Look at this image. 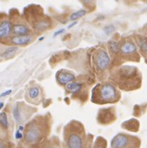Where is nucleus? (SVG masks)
<instances>
[{
  "label": "nucleus",
  "instance_id": "1",
  "mask_svg": "<svg viewBox=\"0 0 147 148\" xmlns=\"http://www.w3.org/2000/svg\"><path fill=\"white\" fill-rule=\"evenodd\" d=\"M109 80L122 91H135L141 87L142 74L135 66L120 65L111 70Z\"/></svg>",
  "mask_w": 147,
  "mask_h": 148
},
{
  "label": "nucleus",
  "instance_id": "2",
  "mask_svg": "<svg viewBox=\"0 0 147 148\" xmlns=\"http://www.w3.org/2000/svg\"><path fill=\"white\" fill-rule=\"evenodd\" d=\"M50 116L40 115L33 118L24 128V143L34 148L47 139L50 134Z\"/></svg>",
  "mask_w": 147,
  "mask_h": 148
},
{
  "label": "nucleus",
  "instance_id": "3",
  "mask_svg": "<svg viewBox=\"0 0 147 148\" xmlns=\"http://www.w3.org/2000/svg\"><path fill=\"white\" fill-rule=\"evenodd\" d=\"M63 139L66 148H86L87 136L84 126L78 121H71L64 127Z\"/></svg>",
  "mask_w": 147,
  "mask_h": 148
},
{
  "label": "nucleus",
  "instance_id": "4",
  "mask_svg": "<svg viewBox=\"0 0 147 148\" xmlns=\"http://www.w3.org/2000/svg\"><path fill=\"white\" fill-rule=\"evenodd\" d=\"M23 16L32 30L37 33L45 32L53 25L51 18L44 14L43 9L38 5L27 6L24 10Z\"/></svg>",
  "mask_w": 147,
  "mask_h": 148
},
{
  "label": "nucleus",
  "instance_id": "5",
  "mask_svg": "<svg viewBox=\"0 0 147 148\" xmlns=\"http://www.w3.org/2000/svg\"><path fill=\"white\" fill-rule=\"evenodd\" d=\"M120 92L111 82L96 84L92 91L91 101L95 104H113L120 101Z\"/></svg>",
  "mask_w": 147,
  "mask_h": 148
},
{
  "label": "nucleus",
  "instance_id": "6",
  "mask_svg": "<svg viewBox=\"0 0 147 148\" xmlns=\"http://www.w3.org/2000/svg\"><path fill=\"white\" fill-rule=\"evenodd\" d=\"M119 42V53L114 58L111 62L113 67H119L126 62H140V53L134 38L131 37L124 38Z\"/></svg>",
  "mask_w": 147,
  "mask_h": 148
},
{
  "label": "nucleus",
  "instance_id": "7",
  "mask_svg": "<svg viewBox=\"0 0 147 148\" xmlns=\"http://www.w3.org/2000/svg\"><path fill=\"white\" fill-rule=\"evenodd\" d=\"M111 65V58L104 47L96 48L92 57V66L97 75H103Z\"/></svg>",
  "mask_w": 147,
  "mask_h": 148
},
{
  "label": "nucleus",
  "instance_id": "8",
  "mask_svg": "<svg viewBox=\"0 0 147 148\" xmlns=\"http://www.w3.org/2000/svg\"><path fill=\"white\" fill-rule=\"evenodd\" d=\"M141 141L140 138L135 136L119 133L115 136L111 142V148H140Z\"/></svg>",
  "mask_w": 147,
  "mask_h": 148
},
{
  "label": "nucleus",
  "instance_id": "9",
  "mask_svg": "<svg viewBox=\"0 0 147 148\" xmlns=\"http://www.w3.org/2000/svg\"><path fill=\"white\" fill-rule=\"evenodd\" d=\"M9 19L12 23V34L14 36H27L32 35L34 33L24 18L20 16L18 11H14L12 17H9Z\"/></svg>",
  "mask_w": 147,
  "mask_h": 148
},
{
  "label": "nucleus",
  "instance_id": "10",
  "mask_svg": "<svg viewBox=\"0 0 147 148\" xmlns=\"http://www.w3.org/2000/svg\"><path fill=\"white\" fill-rule=\"evenodd\" d=\"M12 37V23L6 14L0 13V43L8 45Z\"/></svg>",
  "mask_w": 147,
  "mask_h": 148
},
{
  "label": "nucleus",
  "instance_id": "11",
  "mask_svg": "<svg viewBox=\"0 0 147 148\" xmlns=\"http://www.w3.org/2000/svg\"><path fill=\"white\" fill-rule=\"evenodd\" d=\"M36 109L34 108H30L25 104H20L18 103L13 111L14 119L17 122H22L23 121L27 119L30 117L31 115H33L35 112Z\"/></svg>",
  "mask_w": 147,
  "mask_h": 148
},
{
  "label": "nucleus",
  "instance_id": "12",
  "mask_svg": "<svg viewBox=\"0 0 147 148\" xmlns=\"http://www.w3.org/2000/svg\"><path fill=\"white\" fill-rule=\"evenodd\" d=\"M97 121L101 125H108L111 124L116 120V114L115 109L111 108H104L100 109L97 114Z\"/></svg>",
  "mask_w": 147,
  "mask_h": 148
},
{
  "label": "nucleus",
  "instance_id": "13",
  "mask_svg": "<svg viewBox=\"0 0 147 148\" xmlns=\"http://www.w3.org/2000/svg\"><path fill=\"white\" fill-rule=\"evenodd\" d=\"M25 97L27 102L34 104V105H39L42 100V89L39 86H37V85L30 87L27 89Z\"/></svg>",
  "mask_w": 147,
  "mask_h": 148
},
{
  "label": "nucleus",
  "instance_id": "14",
  "mask_svg": "<svg viewBox=\"0 0 147 148\" xmlns=\"http://www.w3.org/2000/svg\"><path fill=\"white\" fill-rule=\"evenodd\" d=\"M76 79V76L72 73L67 71L66 69H61L56 73V80L60 84L66 86L67 84L72 82Z\"/></svg>",
  "mask_w": 147,
  "mask_h": 148
},
{
  "label": "nucleus",
  "instance_id": "15",
  "mask_svg": "<svg viewBox=\"0 0 147 148\" xmlns=\"http://www.w3.org/2000/svg\"><path fill=\"white\" fill-rule=\"evenodd\" d=\"M65 88L67 92L71 94H72L73 97H78L79 94L86 93V86L82 82H72L67 84L65 86Z\"/></svg>",
  "mask_w": 147,
  "mask_h": 148
},
{
  "label": "nucleus",
  "instance_id": "16",
  "mask_svg": "<svg viewBox=\"0 0 147 148\" xmlns=\"http://www.w3.org/2000/svg\"><path fill=\"white\" fill-rule=\"evenodd\" d=\"M135 42L136 43L139 53L144 58L145 62L147 64V37L145 36H136L135 37Z\"/></svg>",
  "mask_w": 147,
  "mask_h": 148
},
{
  "label": "nucleus",
  "instance_id": "17",
  "mask_svg": "<svg viewBox=\"0 0 147 148\" xmlns=\"http://www.w3.org/2000/svg\"><path fill=\"white\" fill-rule=\"evenodd\" d=\"M34 39V34L27 35V36H12L10 38V43L13 46H25L31 43Z\"/></svg>",
  "mask_w": 147,
  "mask_h": 148
},
{
  "label": "nucleus",
  "instance_id": "18",
  "mask_svg": "<svg viewBox=\"0 0 147 148\" xmlns=\"http://www.w3.org/2000/svg\"><path fill=\"white\" fill-rule=\"evenodd\" d=\"M18 50V47L9 46V45L0 43V57L1 58H13Z\"/></svg>",
  "mask_w": 147,
  "mask_h": 148
},
{
  "label": "nucleus",
  "instance_id": "19",
  "mask_svg": "<svg viewBox=\"0 0 147 148\" xmlns=\"http://www.w3.org/2000/svg\"><path fill=\"white\" fill-rule=\"evenodd\" d=\"M34 148H62V147L57 137H52L49 139H46L38 146Z\"/></svg>",
  "mask_w": 147,
  "mask_h": 148
},
{
  "label": "nucleus",
  "instance_id": "20",
  "mask_svg": "<svg viewBox=\"0 0 147 148\" xmlns=\"http://www.w3.org/2000/svg\"><path fill=\"white\" fill-rule=\"evenodd\" d=\"M121 127L126 129L127 131H130V132H136L139 131V128H140V122L138 120L132 118V119H130L128 121H125L121 124Z\"/></svg>",
  "mask_w": 147,
  "mask_h": 148
},
{
  "label": "nucleus",
  "instance_id": "21",
  "mask_svg": "<svg viewBox=\"0 0 147 148\" xmlns=\"http://www.w3.org/2000/svg\"><path fill=\"white\" fill-rule=\"evenodd\" d=\"M108 49L110 54L111 56V58H114L117 53H119V49H120V42L116 40H111L108 42ZM109 54V55H110ZM110 56V57H111Z\"/></svg>",
  "mask_w": 147,
  "mask_h": 148
},
{
  "label": "nucleus",
  "instance_id": "22",
  "mask_svg": "<svg viewBox=\"0 0 147 148\" xmlns=\"http://www.w3.org/2000/svg\"><path fill=\"white\" fill-rule=\"evenodd\" d=\"M107 141L101 136H98L94 143L93 148H107Z\"/></svg>",
  "mask_w": 147,
  "mask_h": 148
},
{
  "label": "nucleus",
  "instance_id": "23",
  "mask_svg": "<svg viewBox=\"0 0 147 148\" xmlns=\"http://www.w3.org/2000/svg\"><path fill=\"white\" fill-rule=\"evenodd\" d=\"M0 126H2L4 129L8 128L9 123L6 112H0Z\"/></svg>",
  "mask_w": 147,
  "mask_h": 148
},
{
  "label": "nucleus",
  "instance_id": "24",
  "mask_svg": "<svg viewBox=\"0 0 147 148\" xmlns=\"http://www.w3.org/2000/svg\"><path fill=\"white\" fill-rule=\"evenodd\" d=\"M87 14V11L85 10V9H81L79 11H77V12H75L74 14H72L71 16H70V18H69V19L71 21H73V20H77V19H78V18H80L81 17H83L85 14Z\"/></svg>",
  "mask_w": 147,
  "mask_h": 148
},
{
  "label": "nucleus",
  "instance_id": "25",
  "mask_svg": "<svg viewBox=\"0 0 147 148\" xmlns=\"http://www.w3.org/2000/svg\"><path fill=\"white\" fill-rule=\"evenodd\" d=\"M15 137H16V139H22L23 137V135L19 131H17V132L15 134Z\"/></svg>",
  "mask_w": 147,
  "mask_h": 148
},
{
  "label": "nucleus",
  "instance_id": "26",
  "mask_svg": "<svg viewBox=\"0 0 147 148\" xmlns=\"http://www.w3.org/2000/svg\"><path fill=\"white\" fill-rule=\"evenodd\" d=\"M11 92H12V90H8L7 92H4L3 93H2V94L0 95V97H5L7 95H9Z\"/></svg>",
  "mask_w": 147,
  "mask_h": 148
},
{
  "label": "nucleus",
  "instance_id": "27",
  "mask_svg": "<svg viewBox=\"0 0 147 148\" xmlns=\"http://www.w3.org/2000/svg\"><path fill=\"white\" fill-rule=\"evenodd\" d=\"M0 148H8V144L4 141H0Z\"/></svg>",
  "mask_w": 147,
  "mask_h": 148
},
{
  "label": "nucleus",
  "instance_id": "28",
  "mask_svg": "<svg viewBox=\"0 0 147 148\" xmlns=\"http://www.w3.org/2000/svg\"><path fill=\"white\" fill-rule=\"evenodd\" d=\"M64 32V29H61V31H58L57 33H56V34H54L55 36H57V35H58V34H60L61 33H63Z\"/></svg>",
  "mask_w": 147,
  "mask_h": 148
},
{
  "label": "nucleus",
  "instance_id": "29",
  "mask_svg": "<svg viewBox=\"0 0 147 148\" xmlns=\"http://www.w3.org/2000/svg\"><path fill=\"white\" fill-rule=\"evenodd\" d=\"M3 106H4V103L3 102H0V110L3 108Z\"/></svg>",
  "mask_w": 147,
  "mask_h": 148
},
{
  "label": "nucleus",
  "instance_id": "30",
  "mask_svg": "<svg viewBox=\"0 0 147 148\" xmlns=\"http://www.w3.org/2000/svg\"><path fill=\"white\" fill-rule=\"evenodd\" d=\"M0 134H1V129H0Z\"/></svg>",
  "mask_w": 147,
  "mask_h": 148
}]
</instances>
